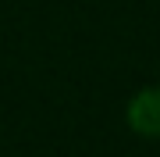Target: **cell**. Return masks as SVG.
<instances>
[{"label": "cell", "mask_w": 160, "mask_h": 157, "mask_svg": "<svg viewBox=\"0 0 160 157\" xmlns=\"http://www.w3.org/2000/svg\"><path fill=\"white\" fill-rule=\"evenodd\" d=\"M125 122L135 136L160 139V86H142L139 93H132L125 107Z\"/></svg>", "instance_id": "cell-1"}]
</instances>
